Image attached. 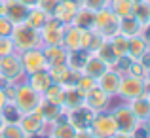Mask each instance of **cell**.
<instances>
[{
    "label": "cell",
    "mask_w": 150,
    "mask_h": 138,
    "mask_svg": "<svg viewBox=\"0 0 150 138\" xmlns=\"http://www.w3.org/2000/svg\"><path fill=\"white\" fill-rule=\"evenodd\" d=\"M148 47H150V44L144 38H141L139 34L137 36H129L127 38V57L133 59V61H139L148 51Z\"/></svg>",
    "instance_id": "obj_20"
},
{
    "label": "cell",
    "mask_w": 150,
    "mask_h": 138,
    "mask_svg": "<svg viewBox=\"0 0 150 138\" xmlns=\"http://www.w3.org/2000/svg\"><path fill=\"white\" fill-rule=\"evenodd\" d=\"M139 62L144 66V68H150V47H148V51H146V53H144L143 57L139 59Z\"/></svg>",
    "instance_id": "obj_43"
},
{
    "label": "cell",
    "mask_w": 150,
    "mask_h": 138,
    "mask_svg": "<svg viewBox=\"0 0 150 138\" xmlns=\"http://www.w3.org/2000/svg\"><path fill=\"white\" fill-rule=\"evenodd\" d=\"M59 4V0H38V4H36V8H40L44 13H48L51 15L53 13V10H55V6Z\"/></svg>",
    "instance_id": "obj_38"
},
{
    "label": "cell",
    "mask_w": 150,
    "mask_h": 138,
    "mask_svg": "<svg viewBox=\"0 0 150 138\" xmlns=\"http://www.w3.org/2000/svg\"><path fill=\"white\" fill-rule=\"evenodd\" d=\"M76 138H95L91 134V131H89V129H86V131H78L76 132Z\"/></svg>",
    "instance_id": "obj_44"
},
{
    "label": "cell",
    "mask_w": 150,
    "mask_h": 138,
    "mask_svg": "<svg viewBox=\"0 0 150 138\" xmlns=\"http://www.w3.org/2000/svg\"><path fill=\"white\" fill-rule=\"evenodd\" d=\"M78 10H80L78 4H72V2H69V0H59V4L55 6L53 13H51V17H55L57 21H61L63 25H72Z\"/></svg>",
    "instance_id": "obj_13"
},
{
    "label": "cell",
    "mask_w": 150,
    "mask_h": 138,
    "mask_svg": "<svg viewBox=\"0 0 150 138\" xmlns=\"http://www.w3.org/2000/svg\"><path fill=\"white\" fill-rule=\"evenodd\" d=\"M144 85H150V68H146V76H144Z\"/></svg>",
    "instance_id": "obj_48"
},
{
    "label": "cell",
    "mask_w": 150,
    "mask_h": 138,
    "mask_svg": "<svg viewBox=\"0 0 150 138\" xmlns=\"http://www.w3.org/2000/svg\"><path fill=\"white\" fill-rule=\"evenodd\" d=\"M118 27H120V17L110 10L108 6L103 8V10L95 11V23H93V30L99 32L103 38H112L118 32Z\"/></svg>",
    "instance_id": "obj_2"
},
{
    "label": "cell",
    "mask_w": 150,
    "mask_h": 138,
    "mask_svg": "<svg viewBox=\"0 0 150 138\" xmlns=\"http://www.w3.org/2000/svg\"><path fill=\"white\" fill-rule=\"evenodd\" d=\"M51 83H53V80H51L48 70H40V72H34V74L29 76V85L40 95H44L46 89H48Z\"/></svg>",
    "instance_id": "obj_22"
},
{
    "label": "cell",
    "mask_w": 150,
    "mask_h": 138,
    "mask_svg": "<svg viewBox=\"0 0 150 138\" xmlns=\"http://www.w3.org/2000/svg\"><path fill=\"white\" fill-rule=\"evenodd\" d=\"M23 74H25V72H23L19 55L11 53V55H6V57L0 59V78H2L4 81L13 83V81H17Z\"/></svg>",
    "instance_id": "obj_8"
},
{
    "label": "cell",
    "mask_w": 150,
    "mask_h": 138,
    "mask_svg": "<svg viewBox=\"0 0 150 138\" xmlns=\"http://www.w3.org/2000/svg\"><path fill=\"white\" fill-rule=\"evenodd\" d=\"M4 123H6V121H4V117H2V113H0V129L4 127Z\"/></svg>",
    "instance_id": "obj_50"
},
{
    "label": "cell",
    "mask_w": 150,
    "mask_h": 138,
    "mask_svg": "<svg viewBox=\"0 0 150 138\" xmlns=\"http://www.w3.org/2000/svg\"><path fill=\"white\" fill-rule=\"evenodd\" d=\"M29 10L30 8L23 6L19 0H2V11H0V15H4V17H6L8 21H11L13 25H19V23L25 21Z\"/></svg>",
    "instance_id": "obj_11"
},
{
    "label": "cell",
    "mask_w": 150,
    "mask_h": 138,
    "mask_svg": "<svg viewBox=\"0 0 150 138\" xmlns=\"http://www.w3.org/2000/svg\"><path fill=\"white\" fill-rule=\"evenodd\" d=\"M93 23H95V11L80 6V10L76 11V17H74L72 25L82 29V30H89V29H93Z\"/></svg>",
    "instance_id": "obj_24"
},
{
    "label": "cell",
    "mask_w": 150,
    "mask_h": 138,
    "mask_svg": "<svg viewBox=\"0 0 150 138\" xmlns=\"http://www.w3.org/2000/svg\"><path fill=\"white\" fill-rule=\"evenodd\" d=\"M148 23H150V19H148Z\"/></svg>",
    "instance_id": "obj_55"
},
{
    "label": "cell",
    "mask_w": 150,
    "mask_h": 138,
    "mask_svg": "<svg viewBox=\"0 0 150 138\" xmlns=\"http://www.w3.org/2000/svg\"><path fill=\"white\" fill-rule=\"evenodd\" d=\"M93 55H97V57H99L101 61H105V62H106L108 66H112L114 62L118 61V57L114 55V51H112V46H110V42L106 40V38L103 40V44L99 46V49H97V51H95Z\"/></svg>",
    "instance_id": "obj_31"
},
{
    "label": "cell",
    "mask_w": 150,
    "mask_h": 138,
    "mask_svg": "<svg viewBox=\"0 0 150 138\" xmlns=\"http://www.w3.org/2000/svg\"><path fill=\"white\" fill-rule=\"evenodd\" d=\"M65 27L61 21H57L55 17L48 19L44 27L40 29V42L44 46H61L63 44V32H65Z\"/></svg>",
    "instance_id": "obj_7"
},
{
    "label": "cell",
    "mask_w": 150,
    "mask_h": 138,
    "mask_svg": "<svg viewBox=\"0 0 150 138\" xmlns=\"http://www.w3.org/2000/svg\"><path fill=\"white\" fill-rule=\"evenodd\" d=\"M133 138H150V136H148L146 129H144V127H141V125H139V127H137L135 131H133Z\"/></svg>",
    "instance_id": "obj_41"
},
{
    "label": "cell",
    "mask_w": 150,
    "mask_h": 138,
    "mask_svg": "<svg viewBox=\"0 0 150 138\" xmlns=\"http://www.w3.org/2000/svg\"><path fill=\"white\" fill-rule=\"evenodd\" d=\"M95 113L97 112H93L91 108H88V106L84 104L82 108H78V110L67 112V121H69L76 131H86V129H89V125H91Z\"/></svg>",
    "instance_id": "obj_12"
},
{
    "label": "cell",
    "mask_w": 150,
    "mask_h": 138,
    "mask_svg": "<svg viewBox=\"0 0 150 138\" xmlns=\"http://www.w3.org/2000/svg\"><path fill=\"white\" fill-rule=\"evenodd\" d=\"M84 106V93H80L76 87H65V100H63V110L72 112Z\"/></svg>",
    "instance_id": "obj_21"
},
{
    "label": "cell",
    "mask_w": 150,
    "mask_h": 138,
    "mask_svg": "<svg viewBox=\"0 0 150 138\" xmlns=\"http://www.w3.org/2000/svg\"><path fill=\"white\" fill-rule=\"evenodd\" d=\"M110 0H82V6L88 8V10H93V11H99L103 8L108 6Z\"/></svg>",
    "instance_id": "obj_36"
},
{
    "label": "cell",
    "mask_w": 150,
    "mask_h": 138,
    "mask_svg": "<svg viewBox=\"0 0 150 138\" xmlns=\"http://www.w3.org/2000/svg\"><path fill=\"white\" fill-rule=\"evenodd\" d=\"M51 125H53V127H51L50 138H76V132L78 131L67 119L57 121V123H51Z\"/></svg>",
    "instance_id": "obj_27"
},
{
    "label": "cell",
    "mask_w": 150,
    "mask_h": 138,
    "mask_svg": "<svg viewBox=\"0 0 150 138\" xmlns=\"http://www.w3.org/2000/svg\"><path fill=\"white\" fill-rule=\"evenodd\" d=\"M97 85V81L93 80V78H89V76H86V74H80V78H78V81H76V85H74V87L78 89V91L80 93H88L89 89H93Z\"/></svg>",
    "instance_id": "obj_34"
},
{
    "label": "cell",
    "mask_w": 150,
    "mask_h": 138,
    "mask_svg": "<svg viewBox=\"0 0 150 138\" xmlns=\"http://www.w3.org/2000/svg\"><path fill=\"white\" fill-rule=\"evenodd\" d=\"M0 138H29V136L23 132V129L19 127V123L6 121L4 127L0 129Z\"/></svg>",
    "instance_id": "obj_32"
},
{
    "label": "cell",
    "mask_w": 150,
    "mask_h": 138,
    "mask_svg": "<svg viewBox=\"0 0 150 138\" xmlns=\"http://www.w3.org/2000/svg\"><path fill=\"white\" fill-rule=\"evenodd\" d=\"M146 93V85H144V78H137L131 74H125L120 80V89L118 95L125 100H133V98L141 97V95Z\"/></svg>",
    "instance_id": "obj_5"
},
{
    "label": "cell",
    "mask_w": 150,
    "mask_h": 138,
    "mask_svg": "<svg viewBox=\"0 0 150 138\" xmlns=\"http://www.w3.org/2000/svg\"><path fill=\"white\" fill-rule=\"evenodd\" d=\"M0 11H2V0H0Z\"/></svg>",
    "instance_id": "obj_52"
},
{
    "label": "cell",
    "mask_w": 150,
    "mask_h": 138,
    "mask_svg": "<svg viewBox=\"0 0 150 138\" xmlns=\"http://www.w3.org/2000/svg\"><path fill=\"white\" fill-rule=\"evenodd\" d=\"M80 38H82V29L74 25H67L63 32V47L67 51H78L80 49Z\"/></svg>",
    "instance_id": "obj_19"
},
{
    "label": "cell",
    "mask_w": 150,
    "mask_h": 138,
    "mask_svg": "<svg viewBox=\"0 0 150 138\" xmlns=\"http://www.w3.org/2000/svg\"><path fill=\"white\" fill-rule=\"evenodd\" d=\"M120 80H122V74L116 72V70L108 68L105 74L97 80V87L103 89L108 97H112V95H118V89H120Z\"/></svg>",
    "instance_id": "obj_14"
},
{
    "label": "cell",
    "mask_w": 150,
    "mask_h": 138,
    "mask_svg": "<svg viewBox=\"0 0 150 138\" xmlns=\"http://www.w3.org/2000/svg\"><path fill=\"white\" fill-rule=\"evenodd\" d=\"M144 129H146V132H148V136H150V116L146 117V121H144Z\"/></svg>",
    "instance_id": "obj_49"
},
{
    "label": "cell",
    "mask_w": 150,
    "mask_h": 138,
    "mask_svg": "<svg viewBox=\"0 0 150 138\" xmlns=\"http://www.w3.org/2000/svg\"><path fill=\"white\" fill-rule=\"evenodd\" d=\"M40 102H42V95L36 93L29 83L17 85L13 104H15V108H17L21 113H30V112H34V110L40 106Z\"/></svg>",
    "instance_id": "obj_3"
},
{
    "label": "cell",
    "mask_w": 150,
    "mask_h": 138,
    "mask_svg": "<svg viewBox=\"0 0 150 138\" xmlns=\"http://www.w3.org/2000/svg\"><path fill=\"white\" fill-rule=\"evenodd\" d=\"M139 36H141V38H144V40H146L148 44H150V23H148V25H143V27H141Z\"/></svg>",
    "instance_id": "obj_42"
},
{
    "label": "cell",
    "mask_w": 150,
    "mask_h": 138,
    "mask_svg": "<svg viewBox=\"0 0 150 138\" xmlns=\"http://www.w3.org/2000/svg\"><path fill=\"white\" fill-rule=\"evenodd\" d=\"M133 2H143V0H133Z\"/></svg>",
    "instance_id": "obj_53"
},
{
    "label": "cell",
    "mask_w": 150,
    "mask_h": 138,
    "mask_svg": "<svg viewBox=\"0 0 150 138\" xmlns=\"http://www.w3.org/2000/svg\"><path fill=\"white\" fill-rule=\"evenodd\" d=\"M112 138H133V134H127V132H120V131H118Z\"/></svg>",
    "instance_id": "obj_47"
},
{
    "label": "cell",
    "mask_w": 150,
    "mask_h": 138,
    "mask_svg": "<svg viewBox=\"0 0 150 138\" xmlns=\"http://www.w3.org/2000/svg\"><path fill=\"white\" fill-rule=\"evenodd\" d=\"M141 23L137 21L135 17H124V19H120V27H118V32L120 34H124V36H137V34L141 32Z\"/></svg>",
    "instance_id": "obj_29"
},
{
    "label": "cell",
    "mask_w": 150,
    "mask_h": 138,
    "mask_svg": "<svg viewBox=\"0 0 150 138\" xmlns=\"http://www.w3.org/2000/svg\"><path fill=\"white\" fill-rule=\"evenodd\" d=\"M19 61H21L23 72H25L27 76H30V74H34V72H40V70H48V61H46V57H44V51L38 49V47L21 51Z\"/></svg>",
    "instance_id": "obj_4"
},
{
    "label": "cell",
    "mask_w": 150,
    "mask_h": 138,
    "mask_svg": "<svg viewBox=\"0 0 150 138\" xmlns=\"http://www.w3.org/2000/svg\"><path fill=\"white\" fill-rule=\"evenodd\" d=\"M89 131L95 138H112L118 132V127L110 113H95L91 125H89Z\"/></svg>",
    "instance_id": "obj_9"
},
{
    "label": "cell",
    "mask_w": 150,
    "mask_h": 138,
    "mask_svg": "<svg viewBox=\"0 0 150 138\" xmlns=\"http://www.w3.org/2000/svg\"><path fill=\"white\" fill-rule=\"evenodd\" d=\"M148 2H150V0H148Z\"/></svg>",
    "instance_id": "obj_56"
},
{
    "label": "cell",
    "mask_w": 150,
    "mask_h": 138,
    "mask_svg": "<svg viewBox=\"0 0 150 138\" xmlns=\"http://www.w3.org/2000/svg\"><path fill=\"white\" fill-rule=\"evenodd\" d=\"M19 2H21L23 6H27V8H36L38 0H19Z\"/></svg>",
    "instance_id": "obj_45"
},
{
    "label": "cell",
    "mask_w": 150,
    "mask_h": 138,
    "mask_svg": "<svg viewBox=\"0 0 150 138\" xmlns=\"http://www.w3.org/2000/svg\"><path fill=\"white\" fill-rule=\"evenodd\" d=\"M129 108H131L133 116L137 117V121L139 123H144L146 121V117L150 116V100H148V93L141 95V97L133 98V100H129Z\"/></svg>",
    "instance_id": "obj_17"
},
{
    "label": "cell",
    "mask_w": 150,
    "mask_h": 138,
    "mask_svg": "<svg viewBox=\"0 0 150 138\" xmlns=\"http://www.w3.org/2000/svg\"><path fill=\"white\" fill-rule=\"evenodd\" d=\"M135 4L137 2H133V0H110L108 8L120 19H124V17H131V15H133V11H135Z\"/></svg>",
    "instance_id": "obj_25"
},
{
    "label": "cell",
    "mask_w": 150,
    "mask_h": 138,
    "mask_svg": "<svg viewBox=\"0 0 150 138\" xmlns=\"http://www.w3.org/2000/svg\"><path fill=\"white\" fill-rule=\"evenodd\" d=\"M148 100H150V93H148Z\"/></svg>",
    "instance_id": "obj_54"
},
{
    "label": "cell",
    "mask_w": 150,
    "mask_h": 138,
    "mask_svg": "<svg viewBox=\"0 0 150 138\" xmlns=\"http://www.w3.org/2000/svg\"><path fill=\"white\" fill-rule=\"evenodd\" d=\"M69 2H72V4H78V6H82V0H69Z\"/></svg>",
    "instance_id": "obj_51"
},
{
    "label": "cell",
    "mask_w": 150,
    "mask_h": 138,
    "mask_svg": "<svg viewBox=\"0 0 150 138\" xmlns=\"http://www.w3.org/2000/svg\"><path fill=\"white\" fill-rule=\"evenodd\" d=\"M108 42H110V46H112V51H114V55H116L118 59L127 55V36H124V34L116 32L112 38H108Z\"/></svg>",
    "instance_id": "obj_30"
},
{
    "label": "cell",
    "mask_w": 150,
    "mask_h": 138,
    "mask_svg": "<svg viewBox=\"0 0 150 138\" xmlns=\"http://www.w3.org/2000/svg\"><path fill=\"white\" fill-rule=\"evenodd\" d=\"M6 106V97H4V91H2V85H0V112H2V108Z\"/></svg>",
    "instance_id": "obj_46"
},
{
    "label": "cell",
    "mask_w": 150,
    "mask_h": 138,
    "mask_svg": "<svg viewBox=\"0 0 150 138\" xmlns=\"http://www.w3.org/2000/svg\"><path fill=\"white\" fill-rule=\"evenodd\" d=\"M48 19H50V15L44 13L40 8H30L23 23H27L29 27H33L34 30H38V32H40V29L46 25V23H48Z\"/></svg>",
    "instance_id": "obj_26"
},
{
    "label": "cell",
    "mask_w": 150,
    "mask_h": 138,
    "mask_svg": "<svg viewBox=\"0 0 150 138\" xmlns=\"http://www.w3.org/2000/svg\"><path fill=\"white\" fill-rule=\"evenodd\" d=\"M110 66L106 64L105 61H101L97 55H93V53H89L88 55V59H86V62H84V66H82V74H86V76H89V78H93V80H99V78L103 76V74L108 70Z\"/></svg>",
    "instance_id": "obj_15"
},
{
    "label": "cell",
    "mask_w": 150,
    "mask_h": 138,
    "mask_svg": "<svg viewBox=\"0 0 150 138\" xmlns=\"http://www.w3.org/2000/svg\"><path fill=\"white\" fill-rule=\"evenodd\" d=\"M15 53V46L11 42L10 36H0V59L6 57V55Z\"/></svg>",
    "instance_id": "obj_35"
},
{
    "label": "cell",
    "mask_w": 150,
    "mask_h": 138,
    "mask_svg": "<svg viewBox=\"0 0 150 138\" xmlns=\"http://www.w3.org/2000/svg\"><path fill=\"white\" fill-rule=\"evenodd\" d=\"M10 38H11V42H13L15 49H19V51L33 49V47H38L42 44L40 42V32L34 30L33 27H29L27 23L13 25V30H11Z\"/></svg>",
    "instance_id": "obj_1"
},
{
    "label": "cell",
    "mask_w": 150,
    "mask_h": 138,
    "mask_svg": "<svg viewBox=\"0 0 150 138\" xmlns=\"http://www.w3.org/2000/svg\"><path fill=\"white\" fill-rule=\"evenodd\" d=\"M105 38L101 36L99 32H95L93 29L89 30H82V38H80V49L88 51V53H95L99 49V46L103 44Z\"/></svg>",
    "instance_id": "obj_18"
},
{
    "label": "cell",
    "mask_w": 150,
    "mask_h": 138,
    "mask_svg": "<svg viewBox=\"0 0 150 138\" xmlns=\"http://www.w3.org/2000/svg\"><path fill=\"white\" fill-rule=\"evenodd\" d=\"M19 127L23 129V132H25L27 136H36V134H40L42 132V129L46 127V119H44V116L40 113V110H34V112H30V113H21V117H19Z\"/></svg>",
    "instance_id": "obj_10"
},
{
    "label": "cell",
    "mask_w": 150,
    "mask_h": 138,
    "mask_svg": "<svg viewBox=\"0 0 150 138\" xmlns=\"http://www.w3.org/2000/svg\"><path fill=\"white\" fill-rule=\"evenodd\" d=\"M108 100H110V97L103 91V89L97 87V85L84 95V104L88 106V108H91L93 112H101V110H105L106 104H108Z\"/></svg>",
    "instance_id": "obj_16"
},
{
    "label": "cell",
    "mask_w": 150,
    "mask_h": 138,
    "mask_svg": "<svg viewBox=\"0 0 150 138\" xmlns=\"http://www.w3.org/2000/svg\"><path fill=\"white\" fill-rule=\"evenodd\" d=\"M2 91H4V97H6V102H13L15 91H17V87H15V85H11V83L2 85Z\"/></svg>",
    "instance_id": "obj_40"
},
{
    "label": "cell",
    "mask_w": 150,
    "mask_h": 138,
    "mask_svg": "<svg viewBox=\"0 0 150 138\" xmlns=\"http://www.w3.org/2000/svg\"><path fill=\"white\" fill-rule=\"evenodd\" d=\"M133 17H135L141 25H148V19H150V2H148V0H143V2L135 4Z\"/></svg>",
    "instance_id": "obj_33"
},
{
    "label": "cell",
    "mask_w": 150,
    "mask_h": 138,
    "mask_svg": "<svg viewBox=\"0 0 150 138\" xmlns=\"http://www.w3.org/2000/svg\"><path fill=\"white\" fill-rule=\"evenodd\" d=\"M13 30V23L8 21L4 15H0V36H10Z\"/></svg>",
    "instance_id": "obj_39"
},
{
    "label": "cell",
    "mask_w": 150,
    "mask_h": 138,
    "mask_svg": "<svg viewBox=\"0 0 150 138\" xmlns=\"http://www.w3.org/2000/svg\"><path fill=\"white\" fill-rule=\"evenodd\" d=\"M42 98H44L46 102H51V104L61 106V108H63V100H65V87H63L61 83H51L50 87L46 89V93L42 95Z\"/></svg>",
    "instance_id": "obj_28"
},
{
    "label": "cell",
    "mask_w": 150,
    "mask_h": 138,
    "mask_svg": "<svg viewBox=\"0 0 150 138\" xmlns=\"http://www.w3.org/2000/svg\"><path fill=\"white\" fill-rule=\"evenodd\" d=\"M42 51H44V57H46V61H48V66L67 62V55H69V51H67L63 46H46Z\"/></svg>",
    "instance_id": "obj_23"
},
{
    "label": "cell",
    "mask_w": 150,
    "mask_h": 138,
    "mask_svg": "<svg viewBox=\"0 0 150 138\" xmlns=\"http://www.w3.org/2000/svg\"><path fill=\"white\" fill-rule=\"evenodd\" d=\"M127 74L137 76V78H144L146 76V68H144L139 61H131V64H129V68H127Z\"/></svg>",
    "instance_id": "obj_37"
},
{
    "label": "cell",
    "mask_w": 150,
    "mask_h": 138,
    "mask_svg": "<svg viewBox=\"0 0 150 138\" xmlns=\"http://www.w3.org/2000/svg\"><path fill=\"white\" fill-rule=\"evenodd\" d=\"M110 116H112V119H114V123H116V127H118L120 132L133 134V131L141 125L139 121H137V117L133 116L129 106H118V108H114L112 112H110Z\"/></svg>",
    "instance_id": "obj_6"
}]
</instances>
